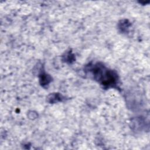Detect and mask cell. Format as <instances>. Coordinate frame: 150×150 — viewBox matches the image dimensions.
<instances>
[{
	"label": "cell",
	"instance_id": "obj_2",
	"mask_svg": "<svg viewBox=\"0 0 150 150\" xmlns=\"http://www.w3.org/2000/svg\"><path fill=\"white\" fill-rule=\"evenodd\" d=\"M42 77L40 78V80H41L42 82V84H47L49 83V81H48V80H49V78L47 76L46 74H42Z\"/></svg>",
	"mask_w": 150,
	"mask_h": 150
},
{
	"label": "cell",
	"instance_id": "obj_1",
	"mask_svg": "<svg viewBox=\"0 0 150 150\" xmlns=\"http://www.w3.org/2000/svg\"><path fill=\"white\" fill-rule=\"evenodd\" d=\"M87 70L91 73L94 79L104 87H113L117 83V74L98 63L90 65L89 67H87Z\"/></svg>",
	"mask_w": 150,
	"mask_h": 150
}]
</instances>
